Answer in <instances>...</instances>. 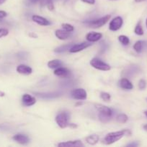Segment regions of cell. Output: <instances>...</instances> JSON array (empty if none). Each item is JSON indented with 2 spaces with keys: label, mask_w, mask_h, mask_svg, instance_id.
I'll return each instance as SVG.
<instances>
[{
  "label": "cell",
  "mask_w": 147,
  "mask_h": 147,
  "mask_svg": "<svg viewBox=\"0 0 147 147\" xmlns=\"http://www.w3.org/2000/svg\"><path fill=\"white\" fill-rule=\"evenodd\" d=\"M4 96H5V93H4V92L0 91V97H4Z\"/></svg>",
  "instance_id": "38"
},
{
  "label": "cell",
  "mask_w": 147,
  "mask_h": 147,
  "mask_svg": "<svg viewBox=\"0 0 147 147\" xmlns=\"http://www.w3.org/2000/svg\"><path fill=\"white\" fill-rule=\"evenodd\" d=\"M134 32H135V34H138V35L141 36V35H143V34H144V30H143V27L141 24V22H139L137 24V25L135 26Z\"/></svg>",
  "instance_id": "25"
},
{
  "label": "cell",
  "mask_w": 147,
  "mask_h": 147,
  "mask_svg": "<svg viewBox=\"0 0 147 147\" xmlns=\"http://www.w3.org/2000/svg\"><path fill=\"white\" fill-rule=\"evenodd\" d=\"M8 34H9V30H7V29L0 28V38L6 37L7 35H8Z\"/></svg>",
  "instance_id": "31"
},
{
  "label": "cell",
  "mask_w": 147,
  "mask_h": 147,
  "mask_svg": "<svg viewBox=\"0 0 147 147\" xmlns=\"http://www.w3.org/2000/svg\"><path fill=\"white\" fill-rule=\"evenodd\" d=\"M138 146H139V143L138 142H133L132 143H130L126 145V146L128 147H136Z\"/></svg>",
  "instance_id": "33"
},
{
  "label": "cell",
  "mask_w": 147,
  "mask_h": 147,
  "mask_svg": "<svg viewBox=\"0 0 147 147\" xmlns=\"http://www.w3.org/2000/svg\"><path fill=\"white\" fill-rule=\"evenodd\" d=\"M146 1V0H135V2H142V1Z\"/></svg>",
  "instance_id": "39"
},
{
  "label": "cell",
  "mask_w": 147,
  "mask_h": 147,
  "mask_svg": "<svg viewBox=\"0 0 147 147\" xmlns=\"http://www.w3.org/2000/svg\"><path fill=\"white\" fill-rule=\"evenodd\" d=\"M17 72L20 74L30 75L33 72V70L31 67L25 65H20L17 67Z\"/></svg>",
  "instance_id": "18"
},
{
  "label": "cell",
  "mask_w": 147,
  "mask_h": 147,
  "mask_svg": "<svg viewBox=\"0 0 147 147\" xmlns=\"http://www.w3.org/2000/svg\"><path fill=\"white\" fill-rule=\"evenodd\" d=\"M12 139L15 141L16 142H17V143L22 145L27 144L30 142V139H29L28 136H26V135L22 134H17L14 135L12 137Z\"/></svg>",
  "instance_id": "9"
},
{
  "label": "cell",
  "mask_w": 147,
  "mask_h": 147,
  "mask_svg": "<svg viewBox=\"0 0 147 147\" xmlns=\"http://www.w3.org/2000/svg\"><path fill=\"white\" fill-rule=\"evenodd\" d=\"M69 126H71V128H76V127H77V126H76V124H74L73 125V123H71V124H69Z\"/></svg>",
  "instance_id": "37"
},
{
  "label": "cell",
  "mask_w": 147,
  "mask_h": 147,
  "mask_svg": "<svg viewBox=\"0 0 147 147\" xmlns=\"http://www.w3.org/2000/svg\"><path fill=\"white\" fill-rule=\"evenodd\" d=\"M100 98L102 99V100H105V101H109V100H110L111 96L109 93L103 92V93H100Z\"/></svg>",
  "instance_id": "30"
},
{
  "label": "cell",
  "mask_w": 147,
  "mask_h": 147,
  "mask_svg": "<svg viewBox=\"0 0 147 147\" xmlns=\"http://www.w3.org/2000/svg\"><path fill=\"white\" fill-rule=\"evenodd\" d=\"M124 136H125V129L120 131L111 132L105 136L102 140V143L107 145H110L122 139Z\"/></svg>",
  "instance_id": "1"
},
{
  "label": "cell",
  "mask_w": 147,
  "mask_h": 147,
  "mask_svg": "<svg viewBox=\"0 0 147 147\" xmlns=\"http://www.w3.org/2000/svg\"><path fill=\"white\" fill-rule=\"evenodd\" d=\"M118 40L120 41V42L123 45H128L130 42V40L127 36L125 35H120L118 37Z\"/></svg>",
  "instance_id": "26"
},
{
  "label": "cell",
  "mask_w": 147,
  "mask_h": 147,
  "mask_svg": "<svg viewBox=\"0 0 147 147\" xmlns=\"http://www.w3.org/2000/svg\"><path fill=\"white\" fill-rule=\"evenodd\" d=\"M95 107L97 109L99 113H102V114L107 115V116H110V117H112V114H113V111H112V109H110L106 106H104V105L102 104H97L95 105Z\"/></svg>",
  "instance_id": "11"
},
{
  "label": "cell",
  "mask_w": 147,
  "mask_h": 147,
  "mask_svg": "<svg viewBox=\"0 0 147 147\" xmlns=\"http://www.w3.org/2000/svg\"><path fill=\"white\" fill-rule=\"evenodd\" d=\"M55 76L61 78H66L70 75V71L65 67H58L54 71Z\"/></svg>",
  "instance_id": "17"
},
{
  "label": "cell",
  "mask_w": 147,
  "mask_h": 147,
  "mask_svg": "<svg viewBox=\"0 0 147 147\" xmlns=\"http://www.w3.org/2000/svg\"><path fill=\"white\" fill-rule=\"evenodd\" d=\"M146 100H147V98H146Z\"/></svg>",
  "instance_id": "45"
},
{
  "label": "cell",
  "mask_w": 147,
  "mask_h": 147,
  "mask_svg": "<svg viewBox=\"0 0 147 147\" xmlns=\"http://www.w3.org/2000/svg\"><path fill=\"white\" fill-rule=\"evenodd\" d=\"M59 147H83L84 144L80 140L69 141L66 142H61L58 144Z\"/></svg>",
  "instance_id": "8"
},
{
  "label": "cell",
  "mask_w": 147,
  "mask_h": 147,
  "mask_svg": "<svg viewBox=\"0 0 147 147\" xmlns=\"http://www.w3.org/2000/svg\"><path fill=\"white\" fill-rule=\"evenodd\" d=\"M55 35L59 40H65L71 36V32H69L64 30H57L55 32Z\"/></svg>",
  "instance_id": "13"
},
{
  "label": "cell",
  "mask_w": 147,
  "mask_h": 147,
  "mask_svg": "<svg viewBox=\"0 0 147 147\" xmlns=\"http://www.w3.org/2000/svg\"><path fill=\"white\" fill-rule=\"evenodd\" d=\"M138 71H139V67L138 66L131 65L125 69L123 75H125V76H126V77H132L133 76L138 73Z\"/></svg>",
  "instance_id": "16"
},
{
  "label": "cell",
  "mask_w": 147,
  "mask_h": 147,
  "mask_svg": "<svg viewBox=\"0 0 147 147\" xmlns=\"http://www.w3.org/2000/svg\"><path fill=\"white\" fill-rule=\"evenodd\" d=\"M30 1H32V2L35 3V2H37V1H38L39 0H30Z\"/></svg>",
  "instance_id": "42"
},
{
  "label": "cell",
  "mask_w": 147,
  "mask_h": 147,
  "mask_svg": "<svg viewBox=\"0 0 147 147\" xmlns=\"http://www.w3.org/2000/svg\"><path fill=\"white\" fill-rule=\"evenodd\" d=\"M5 1L6 0H0V5H1V4H2L3 3L5 2Z\"/></svg>",
  "instance_id": "41"
},
{
  "label": "cell",
  "mask_w": 147,
  "mask_h": 147,
  "mask_svg": "<svg viewBox=\"0 0 147 147\" xmlns=\"http://www.w3.org/2000/svg\"><path fill=\"white\" fill-rule=\"evenodd\" d=\"M71 97L76 100H85L87 97V93L86 90L83 88H76L71 91Z\"/></svg>",
  "instance_id": "5"
},
{
  "label": "cell",
  "mask_w": 147,
  "mask_h": 147,
  "mask_svg": "<svg viewBox=\"0 0 147 147\" xmlns=\"http://www.w3.org/2000/svg\"><path fill=\"white\" fill-rule=\"evenodd\" d=\"M146 87V82L143 79L140 80L139 83H138V88H139L140 90H144Z\"/></svg>",
  "instance_id": "32"
},
{
  "label": "cell",
  "mask_w": 147,
  "mask_h": 147,
  "mask_svg": "<svg viewBox=\"0 0 147 147\" xmlns=\"http://www.w3.org/2000/svg\"><path fill=\"white\" fill-rule=\"evenodd\" d=\"M98 117H99V121H100L101 122H102V123H108V121H110L111 119L110 116H107V115H105V114H102V113H99V115H98Z\"/></svg>",
  "instance_id": "27"
},
{
  "label": "cell",
  "mask_w": 147,
  "mask_h": 147,
  "mask_svg": "<svg viewBox=\"0 0 147 147\" xmlns=\"http://www.w3.org/2000/svg\"><path fill=\"white\" fill-rule=\"evenodd\" d=\"M82 2L86 3V4H95V0H81Z\"/></svg>",
  "instance_id": "36"
},
{
  "label": "cell",
  "mask_w": 147,
  "mask_h": 147,
  "mask_svg": "<svg viewBox=\"0 0 147 147\" xmlns=\"http://www.w3.org/2000/svg\"><path fill=\"white\" fill-rule=\"evenodd\" d=\"M128 120V116L124 114V113H121V114L118 115V116H117V121H118V122H119V123H125Z\"/></svg>",
  "instance_id": "28"
},
{
  "label": "cell",
  "mask_w": 147,
  "mask_h": 147,
  "mask_svg": "<svg viewBox=\"0 0 147 147\" xmlns=\"http://www.w3.org/2000/svg\"><path fill=\"white\" fill-rule=\"evenodd\" d=\"M42 4L43 5H46L50 11H53L54 9V5H53V3L52 0H43L42 1Z\"/></svg>",
  "instance_id": "24"
},
{
  "label": "cell",
  "mask_w": 147,
  "mask_h": 147,
  "mask_svg": "<svg viewBox=\"0 0 147 147\" xmlns=\"http://www.w3.org/2000/svg\"><path fill=\"white\" fill-rule=\"evenodd\" d=\"M62 28L63 30H66V31L69 32H72L74 30V27L70 24H67V23H64V24H62Z\"/></svg>",
  "instance_id": "29"
},
{
  "label": "cell",
  "mask_w": 147,
  "mask_h": 147,
  "mask_svg": "<svg viewBox=\"0 0 147 147\" xmlns=\"http://www.w3.org/2000/svg\"><path fill=\"white\" fill-rule=\"evenodd\" d=\"M7 16V13L5 11H0V20H1V19L4 18V17H6Z\"/></svg>",
  "instance_id": "35"
},
{
  "label": "cell",
  "mask_w": 147,
  "mask_h": 147,
  "mask_svg": "<svg viewBox=\"0 0 147 147\" xmlns=\"http://www.w3.org/2000/svg\"><path fill=\"white\" fill-rule=\"evenodd\" d=\"M90 65L94 68L97 69L99 70H102V71H108L111 68L109 65L105 63L100 59L97 58V57H95L91 60Z\"/></svg>",
  "instance_id": "4"
},
{
  "label": "cell",
  "mask_w": 147,
  "mask_h": 147,
  "mask_svg": "<svg viewBox=\"0 0 147 147\" xmlns=\"http://www.w3.org/2000/svg\"><path fill=\"white\" fill-rule=\"evenodd\" d=\"M146 27H147V19L146 20Z\"/></svg>",
  "instance_id": "44"
},
{
  "label": "cell",
  "mask_w": 147,
  "mask_h": 147,
  "mask_svg": "<svg viewBox=\"0 0 147 147\" xmlns=\"http://www.w3.org/2000/svg\"><path fill=\"white\" fill-rule=\"evenodd\" d=\"M144 114L146 115V116L147 117V110L146 111H144Z\"/></svg>",
  "instance_id": "43"
},
{
  "label": "cell",
  "mask_w": 147,
  "mask_h": 147,
  "mask_svg": "<svg viewBox=\"0 0 147 147\" xmlns=\"http://www.w3.org/2000/svg\"><path fill=\"white\" fill-rule=\"evenodd\" d=\"M101 46H102V48H101V53H105V51H106L107 48H108V45L107 44H105L104 42H101Z\"/></svg>",
  "instance_id": "34"
},
{
  "label": "cell",
  "mask_w": 147,
  "mask_h": 147,
  "mask_svg": "<svg viewBox=\"0 0 147 147\" xmlns=\"http://www.w3.org/2000/svg\"><path fill=\"white\" fill-rule=\"evenodd\" d=\"M63 65V63L60 60H52L48 63V67L49 68H58Z\"/></svg>",
  "instance_id": "20"
},
{
  "label": "cell",
  "mask_w": 147,
  "mask_h": 147,
  "mask_svg": "<svg viewBox=\"0 0 147 147\" xmlns=\"http://www.w3.org/2000/svg\"><path fill=\"white\" fill-rule=\"evenodd\" d=\"M99 139V138L98 135L93 134L87 136V137L86 138V142L90 145H95L98 142Z\"/></svg>",
  "instance_id": "22"
},
{
  "label": "cell",
  "mask_w": 147,
  "mask_h": 147,
  "mask_svg": "<svg viewBox=\"0 0 147 147\" xmlns=\"http://www.w3.org/2000/svg\"><path fill=\"white\" fill-rule=\"evenodd\" d=\"M123 23V20H122L121 17H116L114 19H112V21L110 22L109 24V29L111 31H117V30H120L121 28Z\"/></svg>",
  "instance_id": "6"
},
{
  "label": "cell",
  "mask_w": 147,
  "mask_h": 147,
  "mask_svg": "<svg viewBox=\"0 0 147 147\" xmlns=\"http://www.w3.org/2000/svg\"><path fill=\"white\" fill-rule=\"evenodd\" d=\"M35 95H37V96L41 98H45V99H50V98H57L59 96H61V93L59 92H53V93H35Z\"/></svg>",
  "instance_id": "19"
},
{
  "label": "cell",
  "mask_w": 147,
  "mask_h": 147,
  "mask_svg": "<svg viewBox=\"0 0 147 147\" xmlns=\"http://www.w3.org/2000/svg\"><path fill=\"white\" fill-rule=\"evenodd\" d=\"M145 46V42L141 41V40H138L134 44L133 49L136 53H141L144 50V47Z\"/></svg>",
  "instance_id": "21"
},
{
  "label": "cell",
  "mask_w": 147,
  "mask_h": 147,
  "mask_svg": "<svg viewBox=\"0 0 147 147\" xmlns=\"http://www.w3.org/2000/svg\"><path fill=\"white\" fill-rule=\"evenodd\" d=\"M144 130L146 131H147V124L144 125Z\"/></svg>",
  "instance_id": "40"
},
{
  "label": "cell",
  "mask_w": 147,
  "mask_h": 147,
  "mask_svg": "<svg viewBox=\"0 0 147 147\" xmlns=\"http://www.w3.org/2000/svg\"><path fill=\"white\" fill-rule=\"evenodd\" d=\"M32 20L33 22L37 23V24L41 26H48L50 24V22L47 20V19L44 18L43 17H40L38 15H33L32 17Z\"/></svg>",
  "instance_id": "15"
},
{
  "label": "cell",
  "mask_w": 147,
  "mask_h": 147,
  "mask_svg": "<svg viewBox=\"0 0 147 147\" xmlns=\"http://www.w3.org/2000/svg\"><path fill=\"white\" fill-rule=\"evenodd\" d=\"M92 45L90 42H84L79 43V44L74 45L69 50V52L71 53H76L78 52H80L84 49L87 48L89 46Z\"/></svg>",
  "instance_id": "7"
},
{
  "label": "cell",
  "mask_w": 147,
  "mask_h": 147,
  "mask_svg": "<svg viewBox=\"0 0 147 147\" xmlns=\"http://www.w3.org/2000/svg\"><path fill=\"white\" fill-rule=\"evenodd\" d=\"M69 113L66 111L59 113L56 117V121L58 126L61 129H65L69 126Z\"/></svg>",
  "instance_id": "2"
},
{
  "label": "cell",
  "mask_w": 147,
  "mask_h": 147,
  "mask_svg": "<svg viewBox=\"0 0 147 147\" xmlns=\"http://www.w3.org/2000/svg\"><path fill=\"white\" fill-rule=\"evenodd\" d=\"M102 37V34L99 32H91L86 35V39L88 42H95L99 41Z\"/></svg>",
  "instance_id": "12"
},
{
  "label": "cell",
  "mask_w": 147,
  "mask_h": 147,
  "mask_svg": "<svg viewBox=\"0 0 147 147\" xmlns=\"http://www.w3.org/2000/svg\"><path fill=\"white\" fill-rule=\"evenodd\" d=\"M74 45V44L72 43H70V44H67V45H63L60 46V47H57V48L55 49V53H64V52L67 51V50H70L71 47Z\"/></svg>",
  "instance_id": "23"
},
{
  "label": "cell",
  "mask_w": 147,
  "mask_h": 147,
  "mask_svg": "<svg viewBox=\"0 0 147 147\" xmlns=\"http://www.w3.org/2000/svg\"><path fill=\"white\" fill-rule=\"evenodd\" d=\"M110 19V15H106L105 17L97 19V20L87 22H86V24L91 28H99L105 25L109 21Z\"/></svg>",
  "instance_id": "3"
},
{
  "label": "cell",
  "mask_w": 147,
  "mask_h": 147,
  "mask_svg": "<svg viewBox=\"0 0 147 147\" xmlns=\"http://www.w3.org/2000/svg\"><path fill=\"white\" fill-rule=\"evenodd\" d=\"M119 86L124 90H132L133 88L132 83L128 78H121L119 81Z\"/></svg>",
  "instance_id": "14"
},
{
  "label": "cell",
  "mask_w": 147,
  "mask_h": 147,
  "mask_svg": "<svg viewBox=\"0 0 147 147\" xmlns=\"http://www.w3.org/2000/svg\"><path fill=\"white\" fill-rule=\"evenodd\" d=\"M22 102L25 106H33L36 103L35 98L29 94H24L22 98Z\"/></svg>",
  "instance_id": "10"
}]
</instances>
